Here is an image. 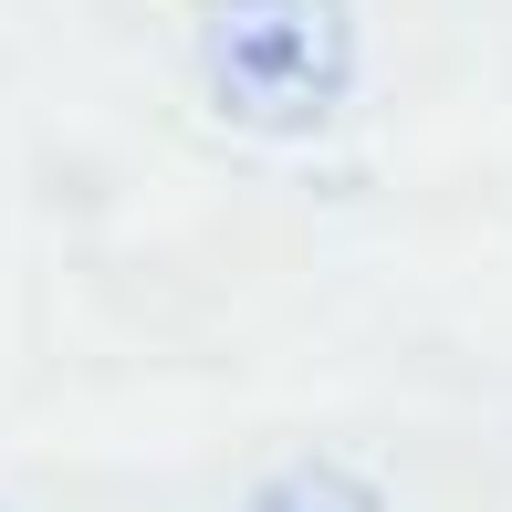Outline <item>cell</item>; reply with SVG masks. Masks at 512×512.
Wrapping results in <instances>:
<instances>
[{"label": "cell", "instance_id": "1", "mask_svg": "<svg viewBox=\"0 0 512 512\" xmlns=\"http://www.w3.org/2000/svg\"><path fill=\"white\" fill-rule=\"evenodd\" d=\"M199 74L230 126L314 136L356 84V11L345 0H209Z\"/></svg>", "mask_w": 512, "mask_h": 512}, {"label": "cell", "instance_id": "2", "mask_svg": "<svg viewBox=\"0 0 512 512\" xmlns=\"http://www.w3.org/2000/svg\"><path fill=\"white\" fill-rule=\"evenodd\" d=\"M189 512H408L398 471L345 439H272L241 471H220Z\"/></svg>", "mask_w": 512, "mask_h": 512}, {"label": "cell", "instance_id": "3", "mask_svg": "<svg viewBox=\"0 0 512 512\" xmlns=\"http://www.w3.org/2000/svg\"><path fill=\"white\" fill-rule=\"evenodd\" d=\"M0 512H63V502H42V492H21V481H0Z\"/></svg>", "mask_w": 512, "mask_h": 512}]
</instances>
